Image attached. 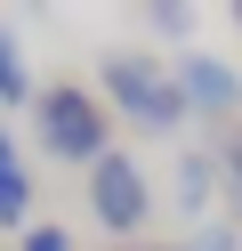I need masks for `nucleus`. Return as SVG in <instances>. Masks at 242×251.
<instances>
[{
	"instance_id": "nucleus-7",
	"label": "nucleus",
	"mask_w": 242,
	"mask_h": 251,
	"mask_svg": "<svg viewBox=\"0 0 242 251\" xmlns=\"http://www.w3.org/2000/svg\"><path fill=\"white\" fill-rule=\"evenodd\" d=\"M210 162H218V211L242 227V122H226L210 138Z\"/></svg>"
},
{
	"instance_id": "nucleus-10",
	"label": "nucleus",
	"mask_w": 242,
	"mask_h": 251,
	"mask_svg": "<svg viewBox=\"0 0 242 251\" xmlns=\"http://www.w3.org/2000/svg\"><path fill=\"white\" fill-rule=\"evenodd\" d=\"M177 251H242V235H234V219H210V227L177 235Z\"/></svg>"
},
{
	"instance_id": "nucleus-5",
	"label": "nucleus",
	"mask_w": 242,
	"mask_h": 251,
	"mask_svg": "<svg viewBox=\"0 0 242 251\" xmlns=\"http://www.w3.org/2000/svg\"><path fill=\"white\" fill-rule=\"evenodd\" d=\"M170 211L194 227H210V211H218V162H210V146H177V170H170Z\"/></svg>"
},
{
	"instance_id": "nucleus-13",
	"label": "nucleus",
	"mask_w": 242,
	"mask_h": 251,
	"mask_svg": "<svg viewBox=\"0 0 242 251\" xmlns=\"http://www.w3.org/2000/svg\"><path fill=\"white\" fill-rule=\"evenodd\" d=\"M234 25H242V0H234Z\"/></svg>"
},
{
	"instance_id": "nucleus-3",
	"label": "nucleus",
	"mask_w": 242,
	"mask_h": 251,
	"mask_svg": "<svg viewBox=\"0 0 242 251\" xmlns=\"http://www.w3.org/2000/svg\"><path fill=\"white\" fill-rule=\"evenodd\" d=\"M89 219L113 235V243H137V235L154 227V178L137 170V154L113 146L105 162L89 170Z\"/></svg>"
},
{
	"instance_id": "nucleus-9",
	"label": "nucleus",
	"mask_w": 242,
	"mask_h": 251,
	"mask_svg": "<svg viewBox=\"0 0 242 251\" xmlns=\"http://www.w3.org/2000/svg\"><path fill=\"white\" fill-rule=\"evenodd\" d=\"M137 17H145V33H161V41H186L194 33V8H186V0H145Z\"/></svg>"
},
{
	"instance_id": "nucleus-4",
	"label": "nucleus",
	"mask_w": 242,
	"mask_h": 251,
	"mask_svg": "<svg viewBox=\"0 0 242 251\" xmlns=\"http://www.w3.org/2000/svg\"><path fill=\"white\" fill-rule=\"evenodd\" d=\"M177 81H186V105H194V114H210L218 130L242 114V73L226 65V57H186V65H177Z\"/></svg>"
},
{
	"instance_id": "nucleus-6",
	"label": "nucleus",
	"mask_w": 242,
	"mask_h": 251,
	"mask_svg": "<svg viewBox=\"0 0 242 251\" xmlns=\"http://www.w3.org/2000/svg\"><path fill=\"white\" fill-rule=\"evenodd\" d=\"M0 227H16V235L32 227V170H24L8 130H0Z\"/></svg>"
},
{
	"instance_id": "nucleus-8",
	"label": "nucleus",
	"mask_w": 242,
	"mask_h": 251,
	"mask_svg": "<svg viewBox=\"0 0 242 251\" xmlns=\"http://www.w3.org/2000/svg\"><path fill=\"white\" fill-rule=\"evenodd\" d=\"M32 98H41V89H32V65H24V49H16V33L0 25V105H24L32 114Z\"/></svg>"
},
{
	"instance_id": "nucleus-1",
	"label": "nucleus",
	"mask_w": 242,
	"mask_h": 251,
	"mask_svg": "<svg viewBox=\"0 0 242 251\" xmlns=\"http://www.w3.org/2000/svg\"><path fill=\"white\" fill-rule=\"evenodd\" d=\"M97 81H105V105L129 122V130H145V138H177V130L194 122L186 81H177L161 57H145V49H105Z\"/></svg>"
},
{
	"instance_id": "nucleus-11",
	"label": "nucleus",
	"mask_w": 242,
	"mask_h": 251,
	"mask_svg": "<svg viewBox=\"0 0 242 251\" xmlns=\"http://www.w3.org/2000/svg\"><path fill=\"white\" fill-rule=\"evenodd\" d=\"M16 251H73V235H65L57 219H41V227H24V235H16Z\"/></svg>"
},
{
	"instance_id": "nucleus-2",
	"label": "nucleus",
	"mask_w": 242,
	"mask_h": 251,
	"mask_svg": "<svg viewBox=\"0 0 242 251\" xmlns=\"http://www.w3.org/2000/svg\"><path fill=\"white\" fill-rule=\"evenodd\" d=\"M32 138H41V154H57V162L97 170L113 154V114H105V98H97L89 81H48L41 98H32Z\"/></svg>"
},
{
	"instance_id": "nucleus-12",
	"label": "nucleus",
	"mask_w": 242,
	"mask_h": 251,
	"mask_svg": "<svg viewBox=\"0 0 242 251\" xmlns=\"http://www.w3.org/2000/svg\"><path fill=\"white\" fill-rule=\"evenodd\" d=\"M113 251H177V243H113Z\"/></svg>"
}]
</instances>
